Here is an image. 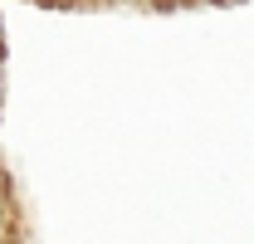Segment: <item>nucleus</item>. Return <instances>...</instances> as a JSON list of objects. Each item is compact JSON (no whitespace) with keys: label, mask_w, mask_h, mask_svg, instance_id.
I'll return each mask as SVG.
<instances>
[{"label":"nucleus","mask_w":254,"mask_h":244,"mask_svg":"<svg viewBox=\"0 0 254 244\" xmlns=\"http://www.w3.org/2000/svg\"><path fill=\"white\" fill-rule=\"evenodd\" d=\"M0 230H5V200H0Z\"/></svg>","instance_id":"1"}]
</instances>
